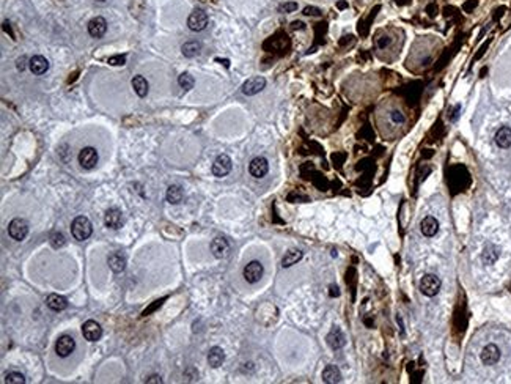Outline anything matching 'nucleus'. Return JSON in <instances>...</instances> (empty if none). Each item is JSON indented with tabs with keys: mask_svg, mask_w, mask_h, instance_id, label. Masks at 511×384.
I'll return each instance as SVG.
<instances>
[{
	"mask_svg": "<svg viewBox=\"0 0 511 384\" xmlns=\"http://www.w3.org/2000/svg\"><path fill=\"white\" fill-rule=\"evenodd\" d=\"M8 235L16 241L25 239V236L29 235V222L25 219H22V217L13 219L8 225Z\"/></svg>",
	"mask_w": 511,
	"mask_h": 384,
	"instance_id": "obj_3",
	"label": "nucleus"
},
{
	"mask_svg": "<svg viewBox=\"0 0 511 384\" xmlns=\"http://www.w3.org/2000/svg\"><path fill=\"white\" fill-rule=\"evenodd\" d=\"M296 10H297V4H294V2H286V4H282L279 7L280 13H293Z\"/></svg>",
	"mask_w": 511,
	"mask_h": 384,
	"instance_id": "obj_33",
	"label": "nucleus"
},
{
	"mask_svg": "<svg viewBox=\"0 0 511 384\" xmlns=\"http://www.w3.org/2000/svg\"><path fill=\"white\" fill-rule=\"evenodd\" d=\"M46 304L50 310H54V312H61L65 310L68 307V301L67 298H63L61 294H57V293H52L47 296L46 299Z\"/></svg>",
	"mask_w": 511,
	"mask_h": 384,
	"instance_id": "obj_18",
	"label": "nucleus"
},
{
	"mask_svg": "<svg viewBox=\"0 0 511 384\" xmlns=\"http://www.w3.org/2000/svg\"><path fill=\"white\" fill-rule=\"evenodd\" d=\"M390 118H392L393 121H395V123H403V121H404V115H403L400 110H393V112L390 113Z\"/></svg>",
	"mask_w": 511,
	"mask_h": 384,
	"instance_id": "obj_34",
	"label": "nucleus"
},
{
	"mask_svg": "<svg viewBox=\"0 0 511 384\" xmlns=\"http://www.w3.org/2000/svg\"><path fill=\"white\" fill-rule=\"evenodd\" d=\"M93 227L85 216H77L71 224V233L77 241H85L91 236Z\"/></svg>",
	"mask_w": 511,
	"mask_h": 384,
	"instance_id": "obj_1",
	"label": "nucleus"
},
{
	"mask_svg": "<svg viewBox=\"0 0 511 384\" xmlns=\"http://www.w3.org/2000/svg\"><path fill=\"white\" fill-rule=\"evenodd\" d=\"M98 151L93 148V147H85L81 150V153H79V164H81V167L85 169V170H91V169H95L96 167V164H98Z\"/></svg>",
	"mask_w": 511,
	"mask_h": 384,
	"instance_id": "obj_4",
	"label": "nucleus"
},
{
	"mask_svg": "<svg viewBox=\"0 0 511 384\" xmlns=\"http://www.w3.org/2000/svg\"><path fill=\"white\" fill-rule=\"evenodd\" d=\"M495 144L500 148H509L511 147V127L509 126H502L499 131L495 133Z\"/></svg>",
	"mask_w": 511,
	"mask_h": 384,
	"instance_id": "obj_21",
	"label": "nucleus"
},
{
	"mask_svg": "<svg viewBox=\"0 0 511 384\" xmlns=\"http://www.w3.org/2000/svg\"><path fill=\"white\" fill-rule=\"evenodd\" d=\"M248 172H250V175L253 178H263L268 175L269 172V162L266 158L263 156H257L250 161V164H248Z\"/></svg>",
	"mask_w": 511,
	"mask_h": 384,
	"instance_id": "obj_7",
	"label": "nucleus"
},
{
	"mask_svg": "<svg viewBox=\"0 0 511 384\" xmlns=\"http://www.w3.org/2000/svg\"><path fill=\"white\" fill-rule=\"evenodd\" d=\"M107 32V22L104 18L96 16L88 22V33L93 38H101Z\"/></svg>",
	"mask_w": 511,
	"mask_h": 384,
	"instance_id": "obj_15",
	"label": "nucleus"
},
{
	"mask_svg": "<svg viewBox=\"0 0 511 384\" xmlns=\"http://www.w3.org/2000/svg\"><path fill=\"white\" fill-rule=\"evenodd\" d=\"M104 224L112 230H118L123 225V213L118 208H109L104 216Z\"/></svg>",
	"mask_w": 511,
	"mask_h": 384,
	"instance_id": "obj_14",
	"label": "nucleus"
},
{
	"mask_svg": "<svg viewBox=\"0 0 511 384\" xmlns=\"http://www.w3.org/2000/svg\"><path fill=\"white\" fill-rule=\"evenodd\" d=\"M24 60H25V58H24V57H22V58H19V60H18V70H21V71H22V70H24V68H25V65H24Z\"/></svg>",
	"mask_w": 511,
	"mask_h": 384,
	"instance_id": "obj_37",
	"label": "nucleus"
},
{
	"mask_svg": "<svg viewBox=\"0 0 511 384\" xmlns=\"http://www.w3.org/2000/svg\"><path fill=\"white\" fill-rule=\"evenodd\" d=\"M266 87V79L265 78H261V76H255V78H250V79H247L244 84H242V93L247 95V96H253L257 93H260L263 88Z\"/></svg>",
	"mask_w": 511,
	"mask_h": 384,
	"instance_id": "obj_8",
	"label": "nucleus"
},
{
	"mask_svg": "<svg viewBox=\"0 0 511 384\" xmlns=\"http://www.w3.org/2000/svg\"><path fill=\"white\" fill-rule=\"evenodd\" d=\"M440 279L434 274H425L420 280V291L428 298L436 296L440 291Z\"/></svg>",
	"mask_w": 511,
	"mask_h": 384,
	"instance_id": "obj_2",
	"label": "nucleus"
},
{
	"mask_svg": "<svg viewBox=\"0 0 511 384\" xmlns=\"http://www.w3.org/2000/svg\"><path fill=\"white\" fill-rule=\"evenodd\" d=\"M109 65H113V67H123L124 63H126V57L124 55H113V57H109Z\"/></svg>",
	"mask_w": 511,
	"mask_h": 384,
	"instance_id": "obj_32",
	"label": "nucleus"
},
{
	"mask_svg": "<svg viewBox=\"0 0 511 384\" xmlns=\"http://www.w3.org/2000/svg\"><path fill=\"white\" fill-rule=\"evenodd\" d=\"M107 263H109L110 270L113 273H121V271H124V268H126V257H124L121 252H113V253L109 255Z\"/></svg>",
	"mask_w": 511,
	"mask_h": 384,
	"instance_id": "obj_20",
	"label": "nucleus"
},
{
	"mask_svg": "<svg viewBox=\"0 0 511 384\" xmlns=\"http://www.w3.org/2000/svg\"><path fill=\"white\" fill-rule=\"evenodd\" d=\"M323 381L327 382V384H335V382L342 381V373H340L338 367L337 365H327L323 370Z\"/></svg>",
	"mask_w": 511,
	"mask_h": 384,
	"instance_id": "obj_23",
	"label": "nucleus"
},
{
	"mask_svg": "<svg viewBox=\"0 0 511 384\" xmlns=\"http://www.w3.org/2000/svg\"><path fill=\"white\" fill-rule=\"evenodd\" d=\"M327 343H329V347L332 350H340L345 345V334L342 332V329H338V328H334L331 332H329V336H327Z\"/></svg>",
	"mask_w": 511,
	"mask_h": 384,
	"instance_id": "obj_19",
	"label": "nucleus"
},
{
	"mask_svg": "<svg viewBox=\"0 0 511 384\" xmlns=\"http://www.w3.org/2000/svg\"><path fill=\"white\" fill-rule=\"evenodd\" d=\"M187 25L192 32H202L208 25V15L202 10H195L187 19Z\"/></svg>",
	"mask_w": 511,
	"mask_h": 384,
	"instance_id": "obj_10",
	"label": "nucleus"
},
{
	"mask_svg": "<svg viewBox=\"0 0 511 384\" xmlns=\"http://www.w3.org/2000/svg\"><path fill=\"white\" fill-rule=\"evenodd\" d=\"M96 2H106V0H96Z\"/></svg>",
	"mask_w": 511,
	"mask_h": 384,
	"instance_id": "obj_38",
	"label": "nucleus"
},
{
	"mask_svg": "<svg viewBox=\"0 0 511 384\" xmlns=\"http://www.w3.org/2000/svg\"><path fill=\"white\" fill-rule=\"evenodd\" d=\"M225 361V353L220 347H213L208 353V362L213 368H219Z\"/></svg>",
	"mask_w": 511,
	"mask_h": 384,
	"instance_id": "obj_22",
	"label": "nucleus"
},
{
	"mask_svg": "<svg viewBox=\"0 0 511 384\" xmlns=\"http://www.w3.org/2000/svg\"><path fill=\"white\" fill-rule=\"evenodd\" d=\"M178 84H179V87L182 88V90L187 92V90H190V88L194 87L195 81H194V78H192L189 73H182L179 78H178Z\"/></svg>",
	"mask_w": 511,
	"mask_h": 384,
	"instance_id": "obj_29",
	"label": "nucleus"
},
{
	"mask_svg": "<svg viewBox=\"0 0 511 384\" xmlns=\"http://www.w3.org/2000/svg\"><path fill=\"white\" fill-rule=\"evenodd\" d=\"M200 49H202V44L199 41H189L186 44H182V47H181L182 55L187 57V58H192L195 55H199L200 54Z\"/></svg>",
	"mask_w": 511,
	"mask_h": 384,
	"instance_id": "obj_28",
	"label": "nucleus"
},
{
	"mask_svg": "<svg viewBox=\"0 0 511 384\" xmlns=\"http://www.w3.org/2000/svg\"><path fill=\"white\" fill-rule=\"evenodd\" d=\"M29 68L33 74L36 76H41L44 74L47 70H49V60L43 55H33L30 60H29Z\"/></svg>",
	"mask_w": 511,
	"mask_h": 384,
	"instance_id": "obj_16",
	"label": "nucleus"
},
{
	"mask_svg": "<svg viewBox=\"0 0 511 384\" xmlns=\"http://www.w3.org/2000/svg\"><path fill=\"white\" fill-rule=\"evenodd\" d=\"M263 265H261L260 262H250V263H247L245 268H244V279L247 280L248 284H257L261 280V277H263Z\"/></svg>",
	"mask_w": 511,
	"mask_h": 384,
	"instance_id": "obj_5",
	"label": "nucleus"
},
{
	"mask_svg": "<svg viewBox=\"0 0 511 384\" xmlns=\"http://www.w3.org/2000/svg\"><path fill=\"white\" fill-rule=\"evenodd\" d=\"M65 242H67V239H65V235H63V233L54 232V233L50 235V244H52V247H55V249L63 247V246H65Z\"/></svg>",
	"mask_w": 511,
	"mask_h": 384,
	"instance_id": "obj_30",
	"label": "nucleus"
},
{
	"mask_svg": "<svg viewBox=\"0 0 511 384\" xmlns=\"http://www.w3.org/2000/svg\"><path fill=\"white\" fill-rule=\"evenodd\" d=\"M302 257H304V252H302V250L294 249V250L286 252V253H285V257H283V260H282V266H283V268H290V266L296 265Z\"/></svg>",
	"mask_w": 511,
	"mask_h": 384,
	"instance_id": "obj_27",
	"label": "nucleus"
},
{
	"mask_svg": "<svg viewBox=\"0 0 511 384\" xmlns=\"http://www.w3.org/2000/svg\"><path fill=\"white\" fill-rule=\"evenodd\" d=\"M480 357H481V362L484 365H494V364H497V362L500 361V350H499V347H497V345L489 343V345H486V347L483 348Z\"/></svg>",
	"mask_w": 511,
	"mask_h": 384,
	"instance_id": "obj_13",
	"label": "nucleus"
},
{
	"mask_svg": "<svg viewBox=\"0 0 511 384\" xmlns=\"http://www.w3.org/2000/svg\"><path fill=\"white\" fill-rule=\"evenodd\" d=\"M147 382H148V384H150V382H157V384H161V382H162V379H161V376L153 375L151 378H148V379H147Z\"/></svg>",
	"mask_w": 511,
	"mask_h": 384,
	"instance_id": "obj_36",
	"label": "nucleus"
},
{
	"mask_svg": "<svg viewBox=\"0 0 511 384\" xmlns=\"http://www.w3.org/2000/svg\"><path fill=\"white\" fill-rule=\"evenodd\" d=\"M304 15H307V16H320L321 15V10L320 8H314V7H307L304 10Z\"/></svg>",
	"mask_w": 511,
	"mask_h": 384,
	"instance_id": "obj_35",
	"label": "nucleus"
},
{
	"mask_svg": "<svg viewBox=\"0 0 511 384\" xmlns=\"http://www.w3.org/2000/svg\"><path fill=\"white\" fill-rule=\"evenodd\" d=\"M231 250V246H230V241L224 236H217L213 239L211 242V252L216 259H225L228 257V253Z\"/></svg>",
	"mask_w": 511,
	"mask_h": 384,
	"instance_id": "obj_9",
	"label": "nucleus"
},
{
	"mask_svg": "<svg viewBox=\"0 0 511 384\" xmlns=\"http://www.w3.org/2000/svg\"><path fill=\"white\" fill-rule=\"evenodd\" d=\"M133 88H134V92L140 96V98H145L148 95V81L143 78V76H136V78L133 79Z\"/></svg>",
	"mask_w": 511,
	"mask_h": 384,
	"instance_id": "obj_24",
	"label": "nucleus"
},
{
	"mask_svg": "<svg viewBox=\"0 0 511 384\" xmlns=\"http://www.w3.org/2000/svg\"><path fill=\"white\" fill-rule=\"evenodd\" d=\"M165 197H167V202L176 205V203H179L182 200V197H184V192H182L181 186L172 184V186L167 189V196Z\"/></svg>",
	"mask_w": 511,
	"mask_h": 384,
	"instance_id": "obj_26",
	"label": "nucleus"
},
{
	"mask_svg": "<svg viewBox=\"0 0 511 384\" xmlns=\"http://www.w3.org/2000/svg\"><path fill=\"white\" fill-rule=\"evenodd\" d=\"M420 230H422V233L426 238H432L439 232V222H437V219H436V217H432V216L423 217L422 222H420Z\"/></svg>",
	"mask_w": 511,
	"mask_h": 384,
	"instance_id": "obj_17",
	"label": "nucleus"
},
{
	"mask_svg": "<svg viewBox=\"0 0 511 384\" xmlns=\"http://www.w3.org/2000/svg\"><path fill=\"white\" fill-rule=\"evenodd\" d=\"M82 334L88 342H98L102 337V328L95 319H88L82 326Z\"/></svg>",
	"mask_w": 511,
	"mask_h": 384,
	"instance_id": "obj_11",
	"label": "nucleus"
},
{
	"mask_svg": "<svg viewBox=\"0 0 511 384\" xmlns=\"http://www.w3.org/2000/svg\"><path fill=\"white\" fill-rule=\"evenodd\" d=\"M5 382L8 384H24L25 382V378L22 373H18V372H10L5 375Z\"/></svg>",
	"mask_w": 511,
	"mask_h": 384,
	"instance_id": "obj_31",
	"label": "nucleus"
},
{
	"mask_svg": "<svg viewBox=\"0 0 511 384\" xmlns=\"http://www.w3.org/2000/svg\"><path fill=\"white\" fill-rule=\"evenodd\" d=\"M231 167H233V162H231L230 156L228 155H220V156L216 158V161L213 164V175L217 176V178H224L231 172Z\"/></svg>",
	"mask_w": 511,
	"mask_h": 384,
	"instance_id": "obj_6",
	"label": "nucleus"
},
{
	"mask_svg": "<svg viewBox=\"0 0 511 384\" xmlns=\"http://www.w3.org/2000/svg\"><path fill=\"white\" fill-rule=\"evenodd\" d=\"M76 350V342L71 336H61L55 343V353L60 357H68Z\"/></svg>",
	"mask_w": 511,
	"mask_h": 384,
	"instance_id": "obj_12",
	"label": "nucleus"
},
{
	"mask_svg": "<svg viewBox=\"0 0 511 384\" xmlns=\"http://www.w3.org/2000/svg\"><path fill=\"white\" fill-rule=\"evenodd\" d=\"M497 259H499V249H497L495 246L489 244L486 246V249L483 250L481 253V260L484 265H494L497 262Z\"/></svg>",
	"mask_w": 511,
	"mask_h": 384,
	"instance_id": "obj_25",
	"label": "nucleus"
}]
</instances>
